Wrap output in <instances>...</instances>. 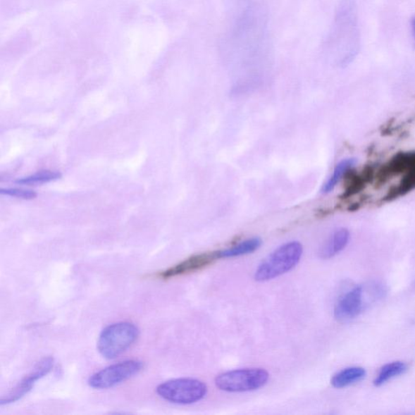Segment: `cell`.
<instances>
[{
  "instance_id": "1",
  "label": "cell",
  "mask_w": 415,
  "mask_h": 415,
  "mask_svg": "<svg viewBox=\"0 0 415 415\" xmlns=\"http://www.w3.org/2000/svg\"><path fill=\"white\" fill-rule=\"evenodd\" d=\"M221 47L230 66L249 73V82L260 79L272 56L268 16L260 2L244 0Z\"/></svg>"
},
{
  "instance_id": "2",
  "label": "cell",
  "mask_w": 415,
  "mask_h": 415,
  "mask_svg": "<svg viewBox=\"0 0 415 415\" xmlns=\"http://www.w3.org/2000/svg\"><path fill=\"white\" fill-rule=\"evenodd\" d=\"M352 0H342L326 43L328 56L338 66H346L357 52V30Z\"/></svg>"
},
{
  "instance_id": "3",
  "label": "cell",
  "mask_w": 415,
  "mask_h": 415,
  "mask_svg": "<svg viewBox=\"0 0 415 415\" xmlns=\"http://www.w3.org/2000/svg\"><path fill=\"white\" fill-rule=\"evenodd\" d=\"M303 252V245L298 241H291L278 247L256 268V281L267 282L292 271L300 262Z\"/></svg>"
},
{
  "instance_id": "4",
  "label": "cell",
  "mask_w": 415,
  "mask_h": 415,
  "mask_svg": "<svg viewBox=\"0 0 415 415\" xmlns=\"http://www.w3.org/2000/svg\"><path fill=\"white\" fill-rule=\"evenodd\" d=\"M139 334L138 327L130 322H118L106 326L99 337V352L106 359H116L132 346Z\"/></svg>"
},
{
  "instance_id": "5",
  "label": "cell",
  "mask_w": 415,
  "mask_h": 415,
  "mask_svg": "<svg viewBox=\"0 0 415 415\" xmlns=\"http://www.w3.org/2000/svg\"><path fill=\"white\" fill-rule=\"evenodd\" d=\"M271 378L264 368H242L225 371L215 378L218 390L228 392H247L261 389Z\"/></svg>"
},
{
  "instance_id": "6",
  "label": "cell",
  "mask_w": 415,
  "mask_h": 415,
  "mask_svg": "<svg viewBox=\"0 0 415 415\" xmlns=\"http://www.w3.org/2000/svg\"><path fill=\"white\" fill-rule=\"evenodd\" d=\"M163 400L177 405H192L206 397V383L194 378H178L161 383L156 389Z\"/></svg>"
},
{
  "instance_id": "7",
  "label": "cell",
  "mask_w": 415,
  "mask_h": 415,
  "mask_svg": "<svg viewBox=\"0 0 415 415\" xmlns=\"http://www.w3.org/2000/svg\"><path fill=\"white\" fill-rule=\"evenodd\" d=\"M144 364L139 360H126L106 366L92 375L88 384L95 390H107L125 382L141 373Z\"/></svg>"
},
{
  "instance_id": "8",
  "label": "cell",
  "mask_w": 415,
  "mask_h": 415,
  "mask_svg": "<svg viewBox=\"0 0 415 415\" xmlns=\"http://www.w3.org/2000/svg\"><path fill=\"white\" fill-rule=\"evenodd\" d=\"M54 359L52 357L43 358L37 363L31 373L21 379L18 385L13 388L6 395L0 399V405H9L24 397L33 389L37 381L49 374L53 368Z\"/></svg>"
},
{
  "instance_id": "9",
  "label": "cell",
  "mask_w": 415,
  "mask_h": 415,
  "mask_svg": "<svg viewBox=\"0 0 415 415\" xmlns=\"http://www.w3.org/2000/svg\"><path fill=\"white\" fill-rule=\"evenodd\" d=\"M364 306V289L357 285L338 299L334 307V317L339 322L352 321L363 311Z\"/></svg>"
},
{
  "instance_id": "10",
  "label": "cell",
  "mask_w": 415,
  "mask_h": 415,
  "mask_svg": "<svg viewBox=\"0 0 415 415\" xmlns=\"http://www.w3.org/2000/svg\"><path fill=\"white\" fill-rule=\"evenodd\" d=\"M218 260L216 252L203 253L197 256H191L178 265L171 267L166 271L161 272L159 276L161 278L167 279L180 276V275L190 273L199 271L204 267L211 265L213 262Z\"/></svg>"
},
{
  "instance_id": "11",
  "label": "cell",
  "mask_w": 415,
  "mask_h": 415,
  "mask_svg": "<svg viewBox=\"0 0 415 415\" xmlns=\"http://www.w3.org/2000/svg\"><path fill=\"white\" fill-rule=\"evenodd\" d=\"M349 240L350 233L348 229L342 228L336 230L321 247L320 258L323 260H330L338 255L346 249Z\"/></svg>"
},
{
  "instance_id": "12",
  "label": "cell",
  "mask_w": 415,
  "mask_h": 415,
  "mask_svg": "<svg viewBox=\"0 0 415 415\" xmlns=\"http://www.w3.org/2000/svg\"><path fill=\"white\" fill-rule=\"evenodd\" d=\"M262 245V240L259 237L247 239L238 242V244L228 247V249L216 251L217 257L219 259H228L239 257L252 254Z\"/></svg>"
},
{
  "instance_id": "13",
  "label": "cell",
  "mask_w": 415,
  "mask_h": 415,
  "mask_svg": "<svg viewBox=\"0 0 415 415\" xmlns=\"http://www.w3.org/2000/svg\"><path fill=\"white\" fill-rule=\"evenodd\" d=\"M357 164L354 158L344 159L334 167L332 175L328 178L321 188V193L328 194L335 190L338 183L342 181L349 171H352Z\"/></svg>"
},
{
  "instance_id": "14",
  "label": "cell",
  "mask_w": 415,
  "mask_h": 415,
  "mask_svg": "<svg viewBox=\"0 0 415 415\" xmlns=\"http://www.w3.org/2000/svg\"><path fill=\"white\" fill-rule=\"evenodd\" d=\"M366 376V371L364 368L352 366V368H345L333 375L330 383L335 389H343V388H347L363 380Z\"/></svg>"
},
{
  "instance_id": "15",
  "label": "cell",
  "mask_w": 415,
  "mask_h": 415,
  "mask_svg": "<svg viewBox=\"0 0 415 415\" xmlns=\"http://www.w3.org/2000/svg\"><path fill=\"white\" fill-rule=\"evenodd\" d=\"M408 371V365L402 361H395L382 366L378 375L376 376L373 385L381 387L396 377L402 376Z\"/></svg>"
},
{
  "instance_id": "16",
  "label": "cell",
  "mask_w": 415,
  "mask_h": 415,
  "mask_svg": "<svg viewBox=\"0 0 415 415\" xmlns=\"http://www.w3.org/2000/svg\"><path fill=\"white\" fill-rule=\"evenodd\" d=\"M62 174L59 171H42L37 173L23 178L15 181L19 185H37L50 182L61 179Z\"/></svg>"
},
{
  "instance_id": "17",
  "label": "cell",
  "mask_w": 415,
  "mask_h": 415,
  "mask_svg": "<svg viewBox=\"0 0 415 415\" xmlns=\"http://www.w3.org/2000/svg\"><path fill=\"white\" fill-rule=\"evenodd\" d=\"M0 193L2 195L23 199H33L37 197V194L35 192L23 190V188H1Z\"/></svg>"
},
{
  "instance_id": "18",
  "label": "cell",
  "mask_w": 415,
  "mask_h": 415,
  "mask_svg": "<svg viewBox=\"0 0 415 415\" xmlns=\"http://www.w3.org/2000/svg\"><path fill=\"white\" fill-rule=\"evenodd\" d=\"M412 27H413L414 35L415 37V17L414 18L413 21H412Z\"/></svg>"
}]
</instances>
